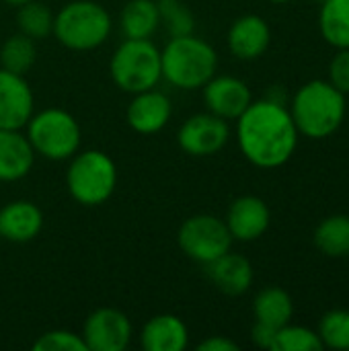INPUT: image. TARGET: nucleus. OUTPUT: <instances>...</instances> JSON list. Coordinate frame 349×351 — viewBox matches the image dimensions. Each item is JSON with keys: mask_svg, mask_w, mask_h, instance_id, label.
Segmentation results:
<instances>
[{"mask_svg": "<svg viewBox=\"0 0 349 351\" xmlns=\"http://www.w3.org/2000/svg\"><path fill=\"white\" fill-rule=\"evenodd\" d=\"M298 130L288 105L269 99L251 101L237 119V142L243 156L259 169H278L286 165L296 146Z\"/></svg>", "mask_w": 349, "mask_h": 351, "instance_id": "1", "label": "nucleus"}, {"mask_svg": "<svg viewBox=\"0 0 349 351\" xmlns=\"http://www.w3.org/2000/svg\"><path fill=\"white\" fill-rule=\"evenodd\" d=\"M288 109L300 136L323 140L341 128L348 101L329 80H311L292 95Z\"/></svg>", "mask_w": 349, "mask_h": 351, "instance_id": "2", "label": "nucleus"}, {"mask_svg": "<svg viewBox=\"0 0 349 351\" xmlns=\"http://www.w3.org/2000/svg\"><path fill=\"white\" fill-rule=\"evenodd\" d=\"M163 78L183 90L202 88L218 70V53L206 41L189 35L171 37L160 49Z\"/></svg>", "mask_w": 349, "mask_h": 351, "instance_id": "3", "label": "nucleus"}, {"mask_svg": "<svg viewBox=\"0 0 349 351\" xmlns=\"http://www.w3.org/2000/svg\"><path fill=\"white\" fill-rule=\"evenodd\" d=\"M113 29L109 10L95 0H72L53 14V37L72 51L101 47Z\"/></svg>", "mask_w": 349, "mask_h": 351, "instance_id": "4", "label": "nucleus"}, {"mask_svg": "<svg viewBox=\"0 0 349 351\" xmlns=\"http://www.w3.org/2000/svg\"><path fill=\"white\" fill-rule=\"evenodd\" d=\"M66 187L74 202L86 208L105 204L117 187V165L103 150H78L66 171Z\"/></svg>", "mask_w": 349, "mask_h": 351, "instance_id": "5", "label": "nucleus"}, {"mask_svg": "<svg viewBox=\"0 0 349 351\" xmlns=\"http://www.w3.org/2000/svg\"><path fill=\"white\" fill-rule=\"evenodd\" d=\"M27 140L35 154L53 162L70 160L82 142V130L76 117L60 107L37 111L27 121Z\"/></svg>", "mask_w": 349, "mask_h": 351, "instance_id": "6", "label": "nucleus"}, {"mask_svg": "<svg viewBox=\"0 0 349 351\" xmlns=\"http://www.w3.org/2000/svg\"><path fill=\"white\" fill-rule=\"evenodd\" d=\"M109 74L115 86L130 95L156 88L163 80L160 49L150 39H123L111 56Z\"/></svg>", "mask_w": 349, "mask_h": 351, "instance_id": "7", "label": "nucleus"}, {"mask_svg": "<svg viewBox=\"0 0 349 351\" xmlns=\"http://www.w3.org/2000/svg\"><path fill=\"white\" fill-rule=\"evenodd\" d=\"M177 245L191 261L206 265L230 251L232 237L222 218L214 214H195L179 226Z\"/></svg>", "mask_w": 349, "mask_h": 351, "instance_id": "8", "label": "nucleus"}, {"mask_svg": "<svg viewBox=\"0 0 349 351\" xmlns=\"http://www.w3.org/2000/svg\"><path fill=\"white\" fill-rule=\"evenodd\" d=\"M228 140H230L228 121L210 111L187 117L177 132L179 148L195 158L218 154L228 144Z\"/></svg>", "mask_w": 349, "mask_h": 351, "instance_id": "9", "label": "nucleus"}, {"mask_svg": "<svg viewBox=\"0 0 349 351\" xmlns=\"http://www.w3.org/2000/svg\"><path fill=\"white\" fill-rule=\"evenodd\" d=\"M80 335L88 351H123L132 343L134 329L128 315L103 306L86 317Z\"/></svg>", "mask_w": 349, "mask_h": 351, "instance_id": "10", "label": "nucleus"}, {"mask_svg": "<svg viewBox=\"0 0 349 351\" xmlns=\"http://www.w3.org/2000/svg\"><path fill=\"white\" fill-rule=\"evenodd\" d=\"M202 90L206 109L226 121H237L253 101L249 84L230 74H214Z\"/></svg>", "mask_w": 349, "mask_h": 351, "instance_id": "11", "label": "nucleus"}, {"mask_svg": "<svg viewBox=\"0 0 349 351\" xmlns=\"http://www.w3.org/2000/svg\"><path fill=\"white\" fill-rule=\"evenodd\" d=\"M35 113V97L25 76L0 68V130H23Z\"/></svg>", "mask_w": 349, "mask_h": 351, "instance_id": "12", "label": "nucleus"}, {"mask_svg": "<svg viewBox=\"0 0 349 351\" xmlns=\"http://www.w3.org/2000/svg\"><path fill=\"white\" fill-rule=\"evenodd\" d=\"M224 222L232 241L253 243L267 232L272 224V210L257 195H241L228 206Z\"/></svg>", "mask_w": 349, "mask_h": 351, "instance_id": "13", "label": "nucleus"}, {"mask_svg": "<svg viewBox=\"0 0 349 351\" xmlns=\"http://www.w3.org/2000/svg\"><path fill=\"white\" fill-rule=\"evenodd\" d=\"M173 115L171 99L156 88H148L132 95V101L125 109L128 125L138 134H158Z\"/></svg>", "mask_w": 349, "mask_h": 351, "instance_id": "14", "label": "nucleus"}, {"mask_svg": "<svg viewBox=\"0 0 349 351\" xmlns=\"http://www.w3.org/2000/svg\"><path fill=\"white\" fill-rule=\"evenodd\" d=\"M226 43L234 58L243 62L259 60L272 43L269 23L259 14H243L230 25Z\"/></svg>", "mask_w": 349, "mask_h": 351, "instance_id": "15", "label": "nucleus"}, {"mask_svg": "<svg viewBox=\"0 0 349 351\" xmlns=\"http://www.w3.org/2000/svg\"><path fill=\"white\" fill-rule=\"evenodd\" d=\"M43 228V212L29 199H12L0 208V239L29 243Z\"/></svg>", "mask_w": 349, "mask_h": 351, "instance_id": "16", "label": "nucleus"}, {"mask_svg": "<svg viewBox=\"0 0 349 351\" xmlns=\"http://www.w3.org/2000/svg\"><path fill=\"white\" fill-rule=\"evenodd\" d=\"M208 280L226 296H241L253 286V265L239 253H224L204 265Z\"/></svg>", "mask_w": 349, "mask_h": 351, "instance_id": "17", "label": "nucleus"}, {"mask_svg": "<svg viewBox=\"0 0 349 351\" xmlns=\"http://www.w3.org/2000/svg\"><path fill=\"white\" fill-rule=\"evenodd\" d=\"M35 150L21 130H0V181L25 179L35 165Z\"/></svg>", "mask_w": 349, "mask_h": 351, "instance_id": "18", "label": "nucleus"}, {"mask_svg": "<svg viewBox=\"0 0 349 351\" xmlns=\"http://www.w3.org/2000/svg\"><path fill=\"white\" fill-rule=\"evenodd\" d=\"M187 346L189 329L175 315H156L140 331V348L144 351H183Z\"/></svg>", "mask_w": 349, "mask_h": 351, "instance_id": "19", "label": "nucleus"}, {"mask_svg": "<svg viewBox=\"0 0 349 351\" xmlns=\"http://www.w3.org/2000/svg\"><path fill=\"white\" fill-rule=\"evenodd\" d=\"M119 27L125 39H150L160 27L156 0H128L119 14Z\"/></svg>", "mask_w": 349, "mask_h": 351, "instance_id": "20", "label": "nucleus"}, {"mask_svg": "<svg viewBox=\"0 0 349 351\" xmlns=\"http://www.w3.org/2000/svg\"><path fill=\"white\" fill-rule=\"evenodd\" d=\"M253 315L257 323L280 329L292 321L294 302L292 296L280 286H267L253 298Z\"/></svg>", "mask_w": 349, "mask_h": 351, "instance_id": "21", "label": "nucleus"}, {"mask_svg": "<svg viewBox=\"0 0 349 351\" xmlns=\"http://www.w3.org/2000/svg\"><path fill=\"white\" fill-rule=\"evenodd\" d=\"M315 247L331 259L349 257V216L333 214L319 222L313 234Z\"/></svg>", "mask_w": 349, "mask_h": 351, "instance_id": "22", "label": "nucleus"}, {"mask_svg": "<svg viewBox=\"0 0 349 351\" xmlns=\"http://www.w3.org/2000/svg\"><path fill=\"white\" fill-rule=\"evenodd\" d=\"M319 29L335 49L349 47V0H325L319 10Z\"/></svg>", "mask_w": 349, "mask_h": 351, "instance_id": "23", "label": "nucleus"}, {"mask_svg": "<svg viewBox=\"0 0 349 351\" xmlns=\"http://www.w3.org/2000/svg\"><path fill=\"white\" fill-rule=\"evenodd\" d=\"M37 60L35 41L23 33L10 35L0 47V68L25 76Z\"/></svg>", "mask_w": 349, "mask_h": 351, "instance_id": "24", "label": "nucleus"}, {"mask_svg": "<svg viewBox=\"0 0 349 351\" xmlns=\"http://www.w3.org/2000/svg\"><path fill=\"white\" fill-rule=\"evenodd\" d=\"M16 27L19 33L31 37L33 41L45 39L53 31V12L47 8V4L39 0H29L16 10Z\"/></svg>", "mask_w": 349, "mask_h": 351, "instance_id": "25", "label": "nucleus"}, {"mask_svg": "<svg viewBox=\"0 0 349 351\" xmlns=\"http://www.w3.org/2000/svg\"><path fill=\"white\" fill-rule=\"evenodd\" d=\"M317 335L323 348L335 351H349V311L333 308L323 315L317 327Z\"/></svg>", "mask_w": 349, "mask_h": 351, "instance_id": "26", "label": "nucleus"}, {"mask_svg": "<svg viewBox=\"0 0 349 351\" xmlns=\"http://www.w3.org/2000/svg\"><path fill=\"white\" fill-rule=\"evenodd\" d=\"M323 343L315 329L302 325H284L276 331L272 351H321Z\"/></svg>", "mask_w": 349, "mask_h": 351, "instance_id": "27", "label": "nucleus"}, {"mask_svg": "<svg viewBox=\"0 0 349 351\" xmlns=\"http://www.w3.org/2000/svg\"><path fill=\"white\" fill-rule=\"evenodd\" d=\"M160 25L169 31L171 37L189 35L195 29V16L189 10V6L181 0H156Z\"/></svg>", "mask_w": 349, "mask_h": 351, "instance_id": "28", "label": "nucleus"}, {"mask_svg": "<svg viewBox=\"0 0 349 351\" xmlns=\"http://www.w3.org/2000/svg\"><path fill=\"white\" fill-rule=\"evenodd\" d=\"M35 351H88L82 335L68 329H51L33 341Z\"/></svg>", "mask_w": 349, "mask_h": 351, "instance_id": "29", "label": "nucleus"}, {"mask_svg": "<svg viewBox=\"0 0 349 351\" xmlns=\"http://www.w3.org/2000/svg\"><path fill=\"white\" fill-rule=\"evenodd\" d=\"M329 82L339 88L346 97L349 95V47L337 49L329 64Z\"/></svg>", "mask_w": 349, "mask_h": 351, "instance_id": "30", "label": "nucleus"}, {"mask_svg": "<svg viewBox=\"0 0 349 351\" xmlns=\"http://www.w3.org/2000/svg\"><path fill=\"white\" fill-rule=\"evenodd\" d=\"M276 331H278V329H274V327H269V325H263V323H257V321H255V325H253V329H251V339H253V343H255L257 348L272 351V348H274V339H276Z\"/></svg>", "mask_w": 349, "mask_h": 351, "instance_id": "31", "label": "nucleus"}, {"mask_svg": "<svg viewBox=\"0 0 349 351\" xmlns=\"http://www.w3.org/2000/svg\"><path fill=\"white\" fill-rule=\"evenodd\" d=\"M239 343H234L232 339L224 337V335H212L204 341L197 343V351H239Z\"/></svg>", "mask_w": 349, "mask_h": 351, "instance_id": "32", "label": "nucleus"}, {"mask_svg": "<svg viewBox=\"0 0 349 351\" xmlns=\"http://www.w3.org/2000/svg\"><path fill=\"white\" fill-rule=\"evenodd\" d=\"M265 99H269V101H274V103H280V105H288L290 95H288L286 86H282V84H274V86H269V90H267Z\"/></svg>", "mask_w": 349, "mask_h": 351, "instance_id": "33", "label": "nucleus"}, {"mask_svg": "<svg viewBox=\"0 0 349 351\" xmlns=\"http://www.w3.org/2000/svg\"><path fill=\"white\" fill-rule=\"evenodd\" d=\"M2 2H6L8 6H21V4H25V2H29V0H2Z\"/></svg>", "mask_w": 349, "mask_h": 351, "instance_id": "34", "label": "nucleus"}, {"mask_svg": "<svg viewBox=\"0 0 349 351\" xmlns=\"http://www.w3.org/2000/svg\"><path fill=\"white\" fill-rule=\"evenodd\" d=\"M267 2H274V4H286V2H292V0H267Z\"/></svg>", "mask_w": 349, "mask_h": 351, "instance_id": "35", "label": "nucleus"}, {"mask_svg": "<svg viewBox=\"0 0 349 351\" xmlns=\"http://www.w3.org/2000/svg\"><path fill=\"white\" fill-rule=\"evenodd\" d=\"M315 2H317V4H319V6H321V4H323V2H325V0H315Z\"/></svg>", "mask_w": 349, "mask_h": 351, "instance_id": "36", "label": "nucleus"}]
</instances>
